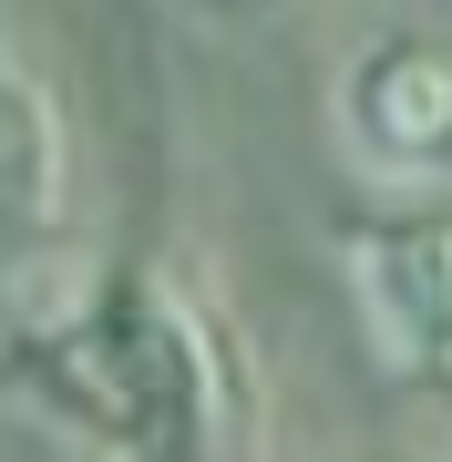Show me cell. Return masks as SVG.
<instances>
[{"label": "cell", "instance_id": "obj_1", "mask_svg": "<svg viewBox=\"0 0 452 462\" xmlns=\"http://www.w3.org/2000/svg\"><path fill=\"white\" fill-rule=\"evenodd\" d=\"M0 360V401H32L103 452H257L268 421L236 329L175 267H114L72 298L21 309Z\"/></svg>", "mask_w": 452, "mask_h": 462}, {"label": "cell", "instance_id": "obj_2", "mask_svg": "<svg viewBox=\"0 0 452 462\" xmlns=\"http://www.w3.org/2000/svg\"><path fill=\"white\" fill-rule=\"evenodd\" d=\"M329 247L350 267L370 360L391 380H452V185L350 206Z\"/></svg>", "mask_w": 452, "mask_h": 462}, {"label": "cell", "instance_id": "obj_3", "mask_svg": "<svg viewBox=\"0 0 452 462\" xmlns=\"http://www.w3.org/2000/svg\"><path fill=\"white\" fill-rule=\"evenodd\" d=\"M339 144L370 196L452 185V32H381L339 72Z\"/></svg>", "mask_w": 452, "mask_h": 462}, {"label": "cell", "instance_id": "obj_4", "mask_svg": "<svg viewBox=\"0 0 452 462\" xmlns=\"http://www.w3.org/2000/svg\"><path fill=\"white\" fill-rule=\"evenodd\" d=\"M72 226V134L62 103L11 42H0V309H42L51 247Z\"/></svg>", "mask_w": 452, "mask_h": 462}, {"label": "cell", "instance_id": "obj_5", "mask_svg": "<svg viewBox=\"0 0 452 462\" xmlns=\"http://www.w3.org/2000/svg\"><path fill=\"white\" fill-rule=\"evenodd\" d=\"M185 21H206V32H257V21H288L299 0H175Z\"/></svg>", "mask_w": 452, "mask_h": 462}]
</instances>
